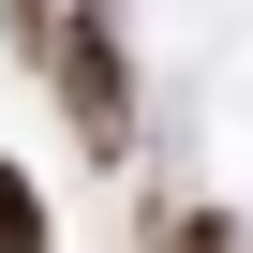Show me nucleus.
Instances as JSON below:
<instances>
[{"label": "nucleus", "mask_w": 253, "mask_h": 253, "mask_svg": "<svg viewBox=\"0 0 253 253\" xmlns=\"http://www.w3.org/2000/svg\"><path fill=\"white\" fill-rule=\"evenodd\" d=\"M45 75H60V119H75L89 164L134 149V30L119 15H45Z\"/></svg>", "instance_id": "obj_1"}, {"label": "nucleus", "mask_w": 253, "mask_h": 253, "mask_svg": "<svg viewBox=\"0 0 253 253\" xmlns=\"http://www.w3.org/2000/svg\"><path fill=\"white\" fill-rule=\"evenodd\" d=\"M149 253H238V223L223 209H194V194H149V223H134Z\"/></svg>", "instance_id": "obj_2"}, {"label": "nucleus", "mask_w": 253, "mask_h": 253, "mask_svg": "<svg viewBox=\"0 0 253 253\" xmlns=\"http://www.w3.org/2000/svg\"><path fill=\"white\" fill-rule=\"evenodd\" d=\"M0 253H60V223H45V179L0 149Z\"/></svg>", "instance_id": "obj_3"}]
</instances>
